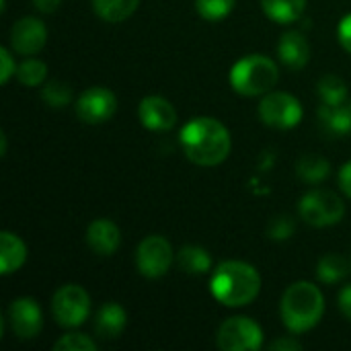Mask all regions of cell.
Masks as SVG:
<instances>
[{
	"instance_id": "obj_20",
	"label": "cell",
	"mask_w": 351,
	"mask_h": 351,
	"mask_svg": "<svg viewBox=\"0 0 351 351\" xmlns=\"http://www.w3.org/2000/svg\"><path fill=\"white\" fill-rule=\"evenodd\" d=\"M319 117L323 121V125L337 134V136H343V134H350L351 132V105H321L319 107Z\"/></svg>"
},
{
	"instance_id": "obj_21",
	"label": "cell",
	"mask_w": 351,
	"mask_h": 351,
	"mask_svg": "<svg viewBox=\"0 0 351 351\" xmlns=\"http://www.w3.org/2000/svg\"><path fill=\"white\" fill-rule=\"evenodd\" d=\"M140 0H93L95 12L107 23H121L132 16Z\"/></svg>"
},
{
	"instance_id": "obj_3",
	"label": "cell",
	"mask_w": 351,
	"mask_h": 351,
	"mask_svg": "<svg viewBox=\"0 0 351 351\" xmlns=\"http://www.w3.org/2000/svg\"><path fill=\"white\" fill-rule=\"evenodd\" d=\"M280 313L286 329L300 335L319 325L325 313V298L311 282H296L284 292Z\"/></svg>"
},
{
	"instance_id": "obj_7",
	"label": "cell",
	"mask_w": 351,
	"mask_h": 351,
	"mask_svg": "<svg viewBox=\"0 0 351 351\" xmlns=\"http://www.w3.org/2000/svg\"><path fill=\"white\" fill-rule=\"evenodd\" d=\"M259 117L276 130H292L302 121V105L290 93L269 90L259 103Z\"/></svg>"
},
{
	"instance_id": "obj_8",
	"label": "cell",
	"mask_w": 351,
	"mask_h": 351,
	"mask_svg": "<svg viewBox=\"0 0 351 351\" xmlns=\"http://www.w3.org/2000/svg\"><path fill=\"white\" fill-rule=\"evenodd\" d=\"M216 341L222 351H255L263 346V331L247 317H232L220 325Z\"/></svg>"
},
{
	"instance_id": "obj_12",
	"label": "cell",
	"mask_w": 351,
	"mask_h": 351,
	"mask_svg": "<svg viewBox=\"0 0 351 351\" xmlns=\"http://www.w3.org/2000/svg\"><path fill=\"white\" fill-rule=\"evenodd\" d=\"M47 41V27L35 16H23L10 29V49L21 56H33L43 49Z\"/></svg>"
},
{
	"instance_id": "obj_29",
	"label": "cell",
	"mask_w": 351,
	"mask_h": 351,
	"mask_svg": "<svg viewBox=\"0 0 351 351\" xmlns=\"http://www.w3.org/2000/svg\"><path fill=\"white\" fill-rule=\"evenodd\" d=\"M296 230V224L290 216H278L269 222L267 234L271 241H288Z\"/></svg>"
},
{
	"instance_id": "obj_24",
	"label": "cell",
	"mask_w": 351,
	"mask_h": 351,
	"mask_svg": "<svg viewBox=\"0 0 351 351\" xmlns=\"http://www.w3.org/2000/svg\"><path fill=\"white\" fill-rule=\"evenodd\" d=\"M319 97L325 105H341L348 99V84L335 74H325L319 80Z\"/></svg>"
},
{
	"instance_id": "obj_25",
	"label": "cell",
	"mask_w": 351,
	"mask_h": 351,
	"mask_svg": "<svg viewBox=\"0 0 351 351\" xmlns=\"http://www.w3.org/2000/svg\"><path fill=\"white\" fill-rule=\"evenodd\" d=\"M41 99L47 107L51 109H62L72 101V90L66 82L62 80H49L41 88Z\"/></svg>"
},
{
	"instance_id": "obj_10",
	"label": "cell",
	"mask_w": 351,
	"mask_h": 351,
	"mask_svg": "<svg viewBox=\"0 0 351 351\" xmlns=\"http://www.w3.org/2000/svg\"><path fill=\"white\" fill-rule=\"evenodd\" d=\"M117 111L115 95L105 86H90L76 99V115L88 125L109 121Z\"/></svg>"
},
{
	"instance_id": "obj_13",
	"label": "cell",
	"mask_w": 351,
	"mask_h": 351,
	"mask_svg": "<svg viewBox=\"0 0 351 351\" xmlns=\"http://www.w3.org/2000/svg\"><path fill=\"white\" fill-rule=\"evenodd\" d=\"M138 115H140L142 125L146 130H152V132H169L177 123V111H175V107L167 99L156 97V95L144 97L140 101Z\"/></svg>"
},
{
	"instance_id": "obj_6",
	"label": "cell",
	"mask_w": 351,
	"mask_h": 351,
	"mask_svg": "<svg viewBox=\"0 0 351 351\" xmlns=\"http://www.w3.org/2000/svg\"><path fill=\"white\" fill-rule=\"evenodd\" d=\"M51 315L60 327H80L90 315V298L84 288L76 284L62 286L51 300Z\"/></svg>"
},
{
	"instance_id": "obj_5",
	"label": "cell",
	"mask_w": 351,
	"mask_h": 351,
	"mask_svg": "<svg viewBox=\"0 0 351 351\" xmlns=\"http://www.w3.org/2000/svg\"><path fill=\"white\" fill-rule=\"evenodd\" d=\"M343 199L329 189H313L300 199V218L311 226H333L343 218Z\"/></svg>"
},
{
	"instance_id": "obj_27",
	"label": "cell",
	"mask_w": 351,
	"mask_h": 351,
	"mask_svg": "<svg viewBox=\"0 0 351 351\" xmlns=\"http://www.w3.org/2000/svg\"><path fill=\"white\" fill-rule=\"evenodd\" d=\"M195 8L206 21H220L234 8V0H195Z\"/></svg>"
},
{
	"instance_id": "obj_22",
	"label": "cell",
	"mask_w": 351,
	"mask_h": 351,
	"mask_svg": "<svg viewBox=\"0 0 351 351\" xmlns=\"http://www.w3.org/2000/svg\"><path fill=\"white\" fill-rule=\"evenodd\" d=\"M296 173L306 183H321L329 177L331 162L321 154H304L296 165Z\"/></svg>"
},
{
	"instance_id": "obj_9",
	"label": "cell",
	"mask_w": 351,
	"mask_h": 351,
	"mask_svg": "<svg viewBox=\"0 0 351 351\" xmlns=\"http://www.w3.org/2000/svg\"><path fill=\"white\" fill-rule=\"evenodd\" d=\"M171 263H173V247L160 234L146 237L136 249V265L144 278L150 280L162 278L171 269Z\"/></svg>"
},
{
	"instance_id": "obj_31",
	"label": "cell",
	"mask_w": 351,
	"mask_h": 351,
	"mask_svg": "<svg viewBox=\"0 0 351 351\" xmlns=\"http://www.w3.org/2000/svg\"><path fill=\"white\" fill-rule=\"evenodd\" d=\"M337 37H339L341 47L351 53V14H348V16H343V19H341L339 29H337Z\"/></svg>"
},
{
	"instance_id": "obj_15",
	"label": "cell",
	"mask_w": 351,
	"mask_h": 351,
	"mask_svg": "<svg viewBox=\"0 0 351 351\" xmlns=\"http://www.w3.org/2000/svg\"><path fill=\"white\" fill-rule=\"evenodd\" d=\"M278 56L288 68L302 70L311 60V43L300 31H288L280 37Z\"/></svg>"
},
{
	"instance_id": "obj_16",
	"label": "cell",
	"mask_w": 351,
	"mask_h": 351,
	"mask_svg": "<svg viewBox=\"0 0 351 351\" xmlns=\"http://www.w3.org/2000/svg\"><path fill=\"white\" fill-rule=\"evenodd\" d=\"M125 323H128V315L123 306H119L117 302H107L95 315V333L101 339H115L125 329Z\"/></svg>"
},
{
	"instance_id": "obj_23",
	"label": "cell",
	"mask_w": 351,
	"mask_h": 351,
	"mask_svg": "<svg viewBox=\"0 0 351 351\" xmlns=\"http://www.w3.org/2000/svg\"><path fill=\"white\" fill-rule=\"evenodd\" d=\"M348 274H350V263L346 257L337 253H327L317 265V276L323 284H339L341 280L348 278Z\"/></svg>"
},
{
	"instance_id": "obj_11",
	"label": "cell",
	"mask_w": 351,
	"mask_h": 351,
	"mask_svg": "<svg viewBox=\"0 0 351 351\" xmlns=\"http://www.w3.org/2000/svg\"><path fill=\"white\" fill-rule=\"evenodd\" d=\"M8 325L14 337L33 339L43 327V315L39 304L33 298H16L8 306Z\"/></svg>"
},
{
	"instance_id": "obj_1",
	"label": "cell",
	"mask_w": 351,
	"mask_h": 351,
	"mask_svg": "<svg viewBox=\"0 0 351 351\" xmlns=\"http://www.w3.org/2000/svg\"><path fill=\"white\" fill-rule=\"evenodd\" d=\"M185 156L199 167H216L230 154L232 142L228 130L214 117H193L181 130Z\"/></svg>"
},
{
	"instance_id": "obj_32",
	"label": "cell",
	"mask_w": 351,
	"mask_h": 351,
	"mask_svg": "<svg viewBox=\"0 0 351 351\" xmlns=\"http://www.w3.org/2000/svg\"><path fill=\"white\" fill-rule=\"evenodd\" d=\"M271 351H298L302 350V343L296 339V337H282V339H276L271 346Z\"/></svg>"
},
{
	"instance_id": "obj_19",
	"label": "cell",
	"mask_w": 351,
	"mask_h": 351,
	"mask_svg": "<svg viewBox=\"0 0 351 351\" xmlns=\"http://www.w3.org/2000/svg\"><path fill=\"white\" fill-rule=\"evenodd\" d=\"M306 0H261L263 12L276 23H294L302 16Z\"/></svg>"
},
{
	"instance_id": "obj_36",
	"label": "cell",
	"mask_w": 351,
	"mask_h": 351,
	"mask_svg": "<svg viewBox=\"0 0 351 351\" xmlns=\"http://www.w3.org/2000/svg\"><path fill=\"white\" fill-rule=\"evenodd\" d=\"M4 154H6V136L0 134V156H4Z\"/></svg>"
},
{
	"instance_id": "obj_18",
	"label": "cell",
	"mask_w": 351,
	"mask_h": 351,
	"mask_svg": "<svg viewBox=\"0 0 351 351\" xmlns=\"http://www.w3.org/2000/svg\"><path fill=\"white\" fill-rule=\"evenodd\" d=\"M177 263L185 274H191V276H202V274H208L212 269L210 253L197 245H185L177 253Z\"/></svg>"
},
{
	"instance_id": "obj_17",
	"label": "cell",
	"mask_w": 351,
	"mask_h": 351,
	"mask_svg": "<svg viewBox=\"0 0 351 351\" xmlns=\"http://www.w3.org/2000/svg\"><path fill=\"white\" fill-rule=\"evenodd\" d=\"M25 259H27L25 243L16 234L4 230L0 234V274L2 276L14 274L16 269H21Z\"/></svg>"
},
{
	"instance_id": "obj_28",
	"label": "cell",
	"mask_w": 351,
	"mask_h": 351,
	"mask_svg": "<svg viewBox=\"0 0 351 351\" xmlns=\"http://www.w3.org/2000/svg\"><path fill=\"white\" fill-rule=\"evenodd\" d=\"M56 351H95L97 350V343L82 335V333H68L64 337H60L53 346Z\"/></svg>"
},
{
	"instance_id": "obj_14",
	"label": "cell",
	"mask_w": 351,
	"mask_h": 351,
	"mask_svg": "<svg viewBox=\"0 0 351 351\" xmlns=\"http://www.w3.org/2000/svg\"><path fill=\"white\" fill-rule=\"evenodd\" d=\"M86 243L95 255H101V257L113 255L121 243V234H119L117 224L109 218L93 220L88 230H86Z\"/></svg>"
},
{
	"instance_id": "obj_4",
	"label": "cell",
	"mask_w": 351,
	"mask_h": 351,
	"mask_svg": "<svg viewBox=\"0 0 351 351\" xmlns=\"http://www.w3.org/2000/svg\"><path fill=\"white\" fill-rule=\"evenodd\" d=\"M280 80L276 62L261 53H251L239 60L230 70V84L243 97L267 95Z\"/></svg>"
},
{
	"instance_id": "obj_26",
	"label": "cell",
	"mask_w": 351,
	"mask_h": 351,
	"mask_svg": "<svg viewBox=\"0 0 351 351\" xmlns=\"http://www.w3.org/2000/svg\"><path fill=\"white\" fill-rule=\"evenodd\" d=\"M45 76H47V66L37 58H29L16 68V78L25 86H39L45 80Z\"/></svg>"
},
{
	"instance_id": "obj_33",
	"label": "cell",
	"mask_w": 351,
	"mask_h": 351,
	"mask_svg": "<svg viewBox=\"0 0 351 351\" xmlns=\"http://www.w3.org/2000/svg\"><path fill=\"white\" fill-rule=\"evenodd\" d=\"M339 311L348 321H351V284L339 292Z\"/></svg>"
},
{
	"instance_id": "obj_34",
	"label": "cell",
	"mask_w": 351,
	"mask_h": 351,
	"mask_svg": "<svg viewBox=\"0 0 351 351\" xmlns=\"http://www.w3.org/2000/svg\"><path fill=\"white\" fill-rule=\"evenodd\" d=\"M339 185H341V189L346 191V195L351 199V160L350 162H346V165L341 167V171H339Z\"/></svg>"
},
{
	"instance_id": "obj_30",
	"label": "cell",
	"mask_w": 351,
	"mask_h": 351,
	"mask_svg": "<svg viewBox=\"0 0 351 351\" xmlns=\"http://www.w3.org/2000/svg\"><path fill=\"white\" fill-rule=\"evenodd\" d=\"M14 74H16V64L12 60V53L6 47H0V82L6 84Z\"/></svg>"
},
{
	"instance_id": "obj_35",
	"label": "cell",
	"mask_w": 351,
	"mask_h": 351,
	"mask_svg": "<svg viewBox=\"0 0 351 351\" xmlns=\"http://www.w3.org/2000/svg\"><path fill=\"white\" fill-rule=\"evenodd\" d=\"M60 2L62 0H33V4H35V8L39 10V12H53L58 6H60Z\"/></svg>"
},
{
	"instance_id": "obj_2",
	"label": "cell",
	"mask_w": 351,
	"mask_h": 351,
	"mask_svg": "<svg viewBox=\"0 0 351 351\" xmlns=\"http://www.w3.org/2000/svg\"><path fill=\"white\" fill-rule=\"evenodd\" d=\"M261 290L259 271L245 261H224L220 263L210 280L212 296L224 306H247Z\"/></svg>"
}]
</instances>
